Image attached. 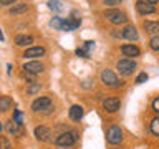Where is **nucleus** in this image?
<instances>
[{"instance_id":"obj_1","label":"nucleus","mask_w":159,"mask_h":149,"mask_svg":"<svg viewBox=\"0 0 159 149\" xmlns=\"http://www.w3.org/2000/svg\"><path fill=\"white\" fill-rule=\"evenodd\" d=\"M99 78H101V83L104 84V86L108 88H113V89H118L123 86V81L116 76V73L111 71V70H103L101 74H99Z\"/></svg>"},{"instance_id":"obj_2","label":"nucleus","mask_w":159,"mask_h":149,"mask_svg":"<svg viewBox=\"0 0 159 149\" xmlns=\"http://www.w3.org/2000/svg\"><path fill=\"white\" fill-rule=\"evenodd\" d=\"M78 133L76 131H66V133H61V134H58L57 139H55V144L60 147H70V146H73L75 142L78 141Z\"/></svg>"},{"instance_id":"obj_3","label":"nucleus","mask_w":159,"mask_h":149,"mask_svg":"<svg viewBox=\"0 0 159 149\" xmlns=\"http://www.w3.org/2000/svg\"><path fill=\"white\" fill-rule=\"evenodd\" d=\"M136 68H138V65L133 58H123L116 63V70L119 71L121 76H129V74H133V71Z\"/></svg>"},{"instance_id":"obj_4","label":"nucleus","mask_w":159,"mask_h":149,"mask_svg":"<svg viewBox=\"0 0 159 149\" xmlns=\"http://www.w3.org/2000/svg\"><path fill=\"white\" fill-rule=\"evenodd\" d=\"M104 17H106L108 22H111L113 25H121V23H126L128 22V15L123 12V10H106L104 12Z\"/></svg>"},{"instance_id":"obj_5","label":"nucleus","mask_w":159,"mask_h":149,"mask_svg":"<svg viewBox=\"0 0 159 149\" xmlns=\"http://www.w3.org/2000/svg\"><path fill=\"white\" fill-rule=\"evenodd\" d=\"M123 141V129L116 126V124H113V126H109L106 129V142L108 144H119Z\"/></svg>"},{"instance_id":"obj_6","label":"nucleus","mask_w":159,"mask_h":149,"mask_svg":"<svg viewBox=\"0 0 159 149\" xmlns=\"http://www.w3.org/2000/svg\"><path fill=\"white\" fill-rule=\"evenodd\" d=\"M52 108V99L48 96H40L37 99H33L32 103V111H45V109Z\"/></svg>"},{"instance_id":"obj_7","label":"nucleus","mask_w":159,"mask_h":149,"mask_svg":"<svg viewBox=\"0 0 159 149\" xmlns=\"http://www.w3.org/2000/svg\"><path fill=\"white\" fill-rule=\"evenodd\" d=\"M119 108H121V101H119L118 98H114V96H109L103 101V109L109 114L119 111Z\"/></svg>"},{"instance_id":"obj_8","label":"nucleus","mask_w":159,"mask_h":149,"mask_svg":"<svg viewBox=\"0 0 159 149\" xmlns=\"http://www.w3.org/2000/svg\"><path fill=\"white\" fill-rule=\"evenodd\" d=\"M35 138L40 142H48L52 141V129L47 126H37L35 128Z\"/></svg>"},{"instance_id":"obj_9","label":"nucleus","mask_w":159,"mask_h":149,"mask_svg":"<svg viewBox=\"0 0 159 149\" xmlns=\"http://www.w3.org/2000/svg\"><path fill=\"white\" fill-rule=\"evenodd\" d=\"M22 70L27 74H38L45 70V66H43V63H40V61H28L22 66Z\"/></svg>"},{"instance_id":"obj_10","label":"nucleus","mask_w":159,"mask_h":149,"mask_svg":"<svg viewBox=\"0 0 159 149\" xmlns=\"http://www.w3.org/2000/svg\"><path fill=\"white\" fill-rule=\"evenodd\" d=\"M136 10L139 15H149V13H154L156 12V7L152 3L146 2V0H138L136 2Z\"/></svg>"},{"instance_id":"obj_11","label":"nucleus","mask_w":159,"mask_h":149,"mask_svg":"<svg viewBox=\"0 0 159 149\" xmlns=\"http://www.w3.org/2000/svg\"><path fill=\"white\" fill-rule=\"evenodd\" d=\"M83 114H84V109H83L81 104H73V106L68 109V116H70V119H71V121H75V123L81 121V119H83Z\"/></svg>"},{"instance_id":"obj_12","label":"nucleus","mask_w":159,"mask_h":149,"mask_svg":"<svg viewBox=\"0 0 159 149\" xmlns=\"http://www.w3.org/2000/svg\"><path fill=\"white\" fill-rule=\"evenodd\" d=\"M121 37L129 40V42H138V40H139L138 30H136L134 25H126V27L123 28V32H121Z\"/></svg>"},{"instance_id":"obj_13","label":"nucleus","mask_w":159,"mask_h":149,"mask_svg":"<svg viewBox=\"0 0 159 149\" xmlns=\"http://www.w3.org/2000/svg\"><path fill=\"white\" fill-rule=\"evenodd\" d=\"M121 53L124 55V56H133V58H136L141 55V50H139L138 45H134V43H126V45H123L121 47Z\"/></svg>"},{"instance_id":"obj_14","label":"nucleus","mask_w":159,"mask_h":149,"mask_svg":"<svg viewBox=\"0 0 159 149\" xmlns=\"http://www.w3.org/2000/svg\"><path fill=\"white\" fill-rule=\"evenodd\" d=\"M47 50L43 47H30L23 52V58H40V56H45Z\"/></svg>"},{"instance_id":"obj_15","label":"nucleus","mask_w":159,"mask_h":149,"mask_svg":"<svg viewBox=\"0 0 159 149\" xmlns=\"http://www.w3.org/2000/svg\"><path fill=\"white\" fill-rule=\"evenodd\" d=\"M143 27H144L148 35H152V37L159 35V22H149V20H146V22L143 23Z\"/></svg>"},{"instance_id":"obj_16","label":"nucleus","mask_w":159,"mask_h":149,"mask_svg":"<svg viewBox=\"0 0 159 149\" xmlns=\"http://www.w3.org/2000/svg\"><path fill=\"white\" fill-rule=\"evenodd\" d=\"M80 23H81V20H78V18L63 20V27H61V30H63V32H71V30H76V28L80 27Z\"/></svg>"},{"instance_id":"obj_17","label":"nucleus","mask_w":159,"mask_h":149,"mask_svg":"<svg viewBox=\"0 0 159 149\" xmlns=\"http://www.w3.org/2000/svg\"><path fill=\"white\" fill-rule=\"evenodd\" d=\"M7 131H8V134H12V136H18V134L22 133V124H18L17 121H13V119H8L7 121Z\"/></svg>"},{"instance_id":"obj_18","label":"nucleus","mask_w":159,"mask_h":149,"mask_svg":"<svg viewBox=\"0 0 159 149\" xmlns=\"http://www.w3.org/2000/svg\"><path fill=\"white\" fill-rule=\"evenodd\" d=\"M13 42L17 47H27V45L33 43V37H30V35H17Z\"/></svg>"},{"instance_id":"obj_19","label":"nucleus","mask_w":159,"mask_h":149,"mask_svg":"<svg viewBox=\"0 0 159 149\" xmlns=\"http://www.w3.org/2000/svg\"><path fill=\"white\" fill-rule=\"evenodd\" d=\"M13 106V99L10 96H0V111H10Z\"/></svg>"},{"instance_id":"obj_20","label":"nucleus","mask_w":159,"mask_h":149,"mask_svg":"<svg viewBox=\"0 0 159 149\" xmlns=\"http://www.w3.org/2000/svg\"><path fill=\"white\" fill-rule=\"evenodd\" d=\"M93 47H94V42H86L81 48H78V50H76V55H78V56L88 58V56H89V50H91Z\"/></svg>"},{"instance_id":"obj_21","label":"nucleus","mask_w":159,"mask_h":149,"mask_svg":"<svg viewBox=\"0 0 159 149\" xmlns=\"http://www.w3.org/2000/svg\"><path fill=\"white\" fill-rule=\"evenodd\" d=\"M28 10V5L27 3H18V5H15V7H12L8 10V13L10 15H20V13H25Z\"/></svg>"},{"instance_id":"obj_22","label":"nucleus","mask_w":159,"mask_h":149,"mask_svg":"<svg viewBox=\"0 0 159 149\" xmlns=\"http://www.w3.org/2000/svg\"><path fill=\"white\" fill-rule=\"evenodd\" d=\"M149 129H151V133L154 134V136H159V116H156V118H152V119H151Z\"/></svg>"},{"instance_id":"obj_23","label":"nucleus","mask_w":159,"mask_h":149,"mask_svg":"<svg viewBox=\"0 0 159 149\" xmlns=\"http://www.w3.org/2000/svg\"><path fill=\"white\" fill-rule=\"evenodd\" d=\"M40 83H33V84H30V86L27 88V94L28 96H35V94H37L38 91H40Z\"/></svg>"},{"instance_id":"obj_24","label":"nucleus","mask_w":159,"mask_h":149,"mask_svg":"<svg viewBox=\"0 0 159 149\" xmlns=\"http://www.w3.org/2000/svg\"><path fill=\"white\" fill-rule=\"evenodd\" d=\"M48 8L53 10V12H60V10L63 8V5L60 3L58 0H50V2H48Z\"/></svg>"},{"instance_id":"obj_25","label":"nucleus","mask_w":159,"mask_h":149,"mask_svg":"<svg viewBox=\"0 0 159 149\" xmlns=\"http://www.w3.org/2000/svg\"><path fill=\"white\" fill-rule=\"evenodd\" d=\"M50 25H52L55 30H61V27H63V20L60 18V17H53L52 22H50Z\"/></svg>"},{"instance_id":"obj_26","label":"nucleus","mask_w":159,"mask_h":149,"mask_svg":"<svg viewBox=\"0 0 159 149\" xmlns=\"http://www.w3.org/2000/svg\"><path fill=\"white\" fill-rule=\"evenodd\" d=\"M149 48L152 50V52H159V35L151 38V42H149Z\"/></svg>"},{"instance_id":"obj_27","label":"nucleus","mask_w":159,"mask_h":149,"mask_svg":"<svg viewBox=\"0 0 159 149\" xmlns=\"http://www.w3.org/2000/svg\"><path fill=\"white\" fill-rule=\"evenodd\" d=\"M0 149H12V144L5 136H0Z\"/></svg>"},{"instance_id":"obj_28","label":"nucleus","mask_w":159,"mask_h":149,"mask_svg":"<svg viewBox=\"0 0 159 149\" xmlns=\"http://www.w3.org/2000/svg\"><path fill=\"white\" fill-rule=\"evenodd\" d=\"M12 119H13V121H17L18 124H22V123H23V114H22V111H20V109H15Z\"/></svg>"},{"instance_id":"obj_29","label":"nucleus","mask_w":159,"mask_h":149,"mask_svg":"<svg viewBox=\"0 0 159 149\" xmlns=\"http://www.w3.org/2000/svg\"><path fill=\"white\" fill-rule=\"evenodd\" d=\"M151 106H152V111L159 114V96H156V98H154V99H152V103H151Z\"/></svg>"},{"instance_id":"obj_30","label":"nucleus","mask_w":159,"mask_h":149,"mask_svg":"<svg viewBox=\"0 0 159 149\" xmlns=\"http://www.w3.org/2000/svg\"><path fill=\"white\" fill-rule=\"evenodd\" d=\"M146 79H148V74L143 71V73H139L138 76H136V83H138V84H141V83H144V81H146Z\"/></svg>"},{"instance_id":"obj_31","label":"nucleus","mask_w":159,"mask_h":149,"mask_svg":"<svg viewBox=\"0 0 159 149\" xmlns=\"http://www.w3.org/2000/svg\"><path fill=\"white\" fill-rule=\"evenodd\" d=\"M103 3L106 5V7H116V5L121 3V0H104Z\"/></svg>"},{"instance_id":"obj_32","label":"nucleus","mask_w":159,"mask_h":149,"mask_svg":"<svg viewBox=\"0 0 159 149\" xmlns=\"http://www.w3.org/2000/svg\"><path fill=\"white\" fill-rule=\"evenodd\" d=\"M17 2V0H2V2H0V5H2V7H8V5H12V3H15Z\"/></svg>"},{"instance_id":"obj_33","label":"nucleus","mask_w":159,"mask_h":149,"mask_svg":"<svg viewBox=\"0 0 159 149\" xmlns=\"http://www.w3.org/2000/svg\"><path fill=\"white\" fill-rule=\"evenodd\" d=\"M146 2H149V3H152V5H154V3H157V0H146Z\"/></svg>"},{"instance_id":"obj_34","label":"nucleus","mask_w":159,"mask_h":149,"mask_svg":"<svg viewBox=\"0 0 159 149\" xmlns=\"http://www.w3.org/2000/svg\"><path fill=\"white\" fill-rule=\"evenodd\" d=\"M3 40V33H2V30H0V42Z\"/></svg>"},{"instance_id":"obj_35","label":"nucleus","mask_w":159,"mask_h":149,"mask_svg":"<svg viewBox=\"0 0 159 149\" xmlns=\"http://www.w3.org/2000/svg\"><path fill=\"white\" fill-rule=\"evenodd\" d=\"M2 129H3V124H2V121H0V133H2Z\"/></svg>"},{"instance_id":"obj_36","label":"nucleus","mask_w":159,"mask_h":149,"mask_svg":"<svg viewBox=\"0 0 159 149\" xmlns=\"http://www.w3.org/2000/svg\"><path fill=\"white\" fill-rule=\"evenodd\" d=\"M0 2H2V0H0Z\"/></svg>"},{"instance_id":"obj_37","label":"nucleus","mask_w":159,"mask_h":149,"mask_svg":"<svg viewBox=\"0 0 159 149\" xmlns=\"http://www.w3.org/2000/svg\"><path fill=\"white\" fill-rule=\"evenodd\" d=\"M118 149H119V147H118Z\"/></svg>"}]
</instances>
